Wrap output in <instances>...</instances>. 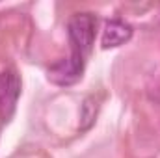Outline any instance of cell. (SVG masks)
Instances as JSON below:
<instances>
[{"instance_id": "1", "label": "cell", "mask_w": 160, "mask_h": 158, "mask_svg": "<svg viewBox=\"0 0 160 158\" xmlns=\"http://www.w3.org/2000/svg\"><path fill=\"white\" fill-rule=\"evenodd\" d=\"M95 28L97 19L93 13H75L67 22V34H69V45L71 54L69 58L77 63H86V58L93 47L95 39Z\"/></svg>"}, {"instance_id": "2", "label": "cell", "mask_w": 160, "mask_h": 158, "mask_svg": "<svg viewBox=\"0 0 160 158\" xmlns=\"http://www.w3.org/2000/svg\"><path fill=\"white\" fill-rule=\"evenodd\" d=\"M21 95V80L13 69H6L0 73V116L8 119L17 104Z\"/></svg>"}, {"instance_id": "3", "label": "cell", "mask_w": 160, "mask_h": 158, "mask_svg": "<svg viewBox=\"0 0 160 158\" xmlns=\"http://www.w3.org/2000/svg\"><path fill=\"white\" fill-rule=\"evenodd\" d=\"M132 26L121 19H110L104 22V30L101 36V45L102 48H116L125 45L132 37Z\"/></svg>"}, {"instance_id": "4", "label": "cell", "mask_w": 160, "mask_h": 158, "mask_svg": "<svg viewBox=\"0 0 160 158\" xmlns=\"http://www.w3.org/2000/svg\"><path fill=\"white\" fill-rule=\"evenodd\" d=\"M97 116V102L93 97H88L82 104V112H80V130H88Z\"/></svg>"}]
</instances>
